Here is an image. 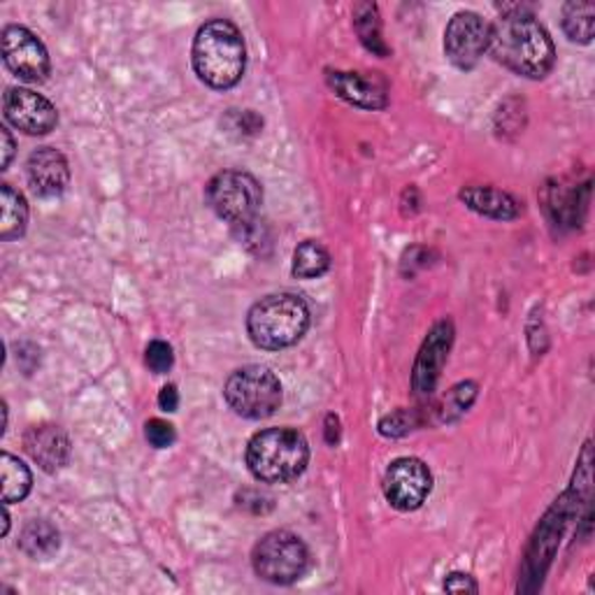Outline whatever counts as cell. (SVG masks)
I'll list each match as a JSON object with an SVG mask.
<instances>
[{
	"mask_svg": "<svg viewBox=\"0 0 595 595\" xmlns=\"http://www.w3.org/2000/svg\"><path fill=\"white\" fill-rule=\"evenodd\" d=\"M487 51L498 63L530 80H542L556 63V47L547 28L521 5L505 8L491 24Z\"/></svg>",
	"mask_w": 595,
	"mask_h": 595,
	"instance_id": "6da1fadb",
	"label": "cell"
},
{
	"mask_svg": "<svg viewBox=\"0 0 595 595\" xmlns=\"http://www.w3.org/2000/svg\"><path fill=\"white\" fill-rule=\"evenodd\" d=\"M194 70L212 89L235 86L247 66L245 37L229 19H212L202 24L194 40Z\"/></svg>",
	"mask_w": 595,
	"mask_h": 595,
	"instance_id": "7a4b0ae2",
	"label": "cell"
},
{
	"mask_svg": "<svg viewBox=\"0 0 595 595\" xmlns=\"http://www.w3.org/2000/svg\"><path fill=\"white\" fill-rule=\"evenodd\" d=\"M310 446L303 433L293 428H268L247 444V468L264 483H287L307 468Z\"/></svg>",
	"mask_w": 595,
	"mask_h": 595,
	"instance_id": "3957f363",
	"label": "cell"
},
{
	"mask_svg": "<svg viewBox=\"0 0 595 595\" xmlns=\"http://www.w3.org/2000/svg\"><path fill=\"white\" fill-rule=\"evenodd\" d=\"M310 328V307L301 295L275 293L258 301L247 314V332L258 349L293 347Z\"/></svg>",
	"mask_w": 595,
	"mask_h": 595,
	"instance_id": "277c9868",
	"label": "cell"
},
{
	"mask_svg": "<svg viewBox=\"0 0 595 595\" xmlns=\"http://www.w3.org/2000/svg\"><path fill=\"white\" fill-rule=\"evenodd\" d=\"M223 398L240 417L254 421L268 419L282 405V384L272 370L264 365H245L226 380Z\"/></svg>",
	"mask_w": 595,
	"mask_h": 595,
	"instance_id": "5b68a950",
	"label": "cell"
},
{
	"mask_svg": "<svg viewBox=\"0 0 595 595\" xmlns=\"http://www.w3.org/2000/svg\"><path fill=\"white\" fill-rule=\"evenodd\" d=\"M254 572L264 582L289 586L310 568V551L301 537L289 530H272L256 542L252 553Z\"/></svg>",
	"mask_w": 595,
	"mask_h": 595,
	"instance_id": "8992f818",
	"label": "cell"
},
{
	"mask_svg": "<svg viewBox=\"0 0 595 595\" xmlns=\"http://www.w3.org/2000/svg\"><path fill=\"white\" fill-rule=\"evenodd\" d=\"M205 200L219 219L233 226H245V223L256 221L260 202H264V189H260V182L245 171H223L210 179Z\"/></svg>",
	"mask_w": 595,
	"mask_h": 595,
	"instance_id": "52a82bcc",
	"label": "cell"
},
{
	"mask_svg": "<svg viewBox=\"0 0 595 595\" xmlns=\"http://www.w3.org/2000/svg\"><path fill=\"white\" fill-rule=\"evenodd\" d=\"M433 489V475L419 458H398L384 475V495L400 512L419 510Z\"/></svg>",
	"mask_w": 595,
	"mask_h": 595,
	"instance_id": "ba28073f",
	"label": "cell"
},
{
	"mask_svg": "<svg viewBox=\"0 0 595 595\" xmlns=\"http://www.w3.org/2000/svg\"><path fill=\"white\" fill-rule=\"evenodd\" d=\"M489 28L477 12H458L444 31V51L460 70H472L489 49Z\"/></svg>",
	"mask_w": 595,
	"mask_h": 595,
	"instance_id": "9c48e42d",
	"label": "cell"
},
{
	"mask_svg": "<svg viewBox=\"0 0 595 595\" xmlns=\"http://www.w3.org/2000/svg\"><path fill=\"white\" fill-rule=\"evenodd\" d=\"M3 61L19 80L45 82L49 74V54L45 45L24 26L12 24L3 28Z\"/></svg>",
	"mask_w": 595,
	"mask_h": 595,
	"instance_id": "30bf717a",
	"label": "cell"
},
{
	"mask_svg": "<svg viewBox=\"0 0 595 595\" xmlns=\"http://www.w3.org/2000/svg\"><path fill=\"white\" fill-rule=\"evenodd\" d=\"M3 112L5 119L26 136H47L59 124V112H56V107L45 96H40V93L24 86L8 89L3 98Z\"/></svg>",
	"mask_w": 595,
	"mask_h": 595,
	"instance_id": "8fae6325",
	"label": "cell"
},
{
	"mask_svg": "<svg viewBox=\"0 0 595 595\" xmlns=\"http://www.w3.org/2000/svg\"><path fill=\"white\" fill-rule=\"evenodd\" d=\"M454 342V326L452 322H440L428 332V338L419 351L415 370H412V388L417 398H428L435 390L442 365L450 357Z\"/></svg>",
	"mask_w": 595,
	"mask_h": 595,
	"instance_id": "7c38bea8",
	"label": "cell"
},
{
	"mask_svg": "<svg viewBox=\"0 0 595 595\" xmlns=\"http://www.w3.org/2000/svg\"><path fill=\"white\" fill-rule=\"evenodd\" d=\"M328 84L347 103L363 109H384L388 105V84L377 72H328Z\"/></svg>",
	"mask_w": 595,
	"mask_h": 595,
	"instance_id": "4fadbf2b",
	"label": "cell"
},
{
	"mask_svg": "<svg viewBox=\"0 0 595 595\" xmlns=\"http://www.w3.org/2000/svg\"><path fill=\"white\" fill-rule=\"evenodd\" d=\"M28 182L35 196L56 198L70 184V167L66 156L54 147H40L28 156Z\"/></svg>",
	"mask_w": 595,
	"mask_h": 595,
	"instance_id": "5bb4252c",
	"label": "cell"
},
{
	"mask_svg": "<svg viewBox=\"0 0 595 595\" xmlns=\"http://www.w3.org/2000/svg\"><path fill=\"white\" fill-rule=\"evenodd\" d=\"M24 450L49 475L66 468L70 460V440L63 428L54 423L31 425L24 435Z\"/></svg>",
	"mask_w": 595,
	"mask_h": 595,
	"instance_id": "9a60e30c",
	"label": "cell"
},
{
	"mask_svg": "<svg viewBox=\"0 0 595 595\" xmlns=\"http://www.w3.org/2000/svg\"><path fill=\"white\" fill-rule=\"evenodd\" d=\"M460 200L477 214L512 221L521 214V202L493 186H465L460 191Z\"/></svg>",
	"mask_w": 595,
	"mask_h": 595,
	"instance_id": "2e32d148",
	"label": "cell"
},
{
	"mask_svg": "<svg viewBox=\"0 0 595 595\" xmlns=\"http://www.w3.org/2000/svg\"><path fill=\"white\" fill-rule=\"evenodd\" d=\"M61 535L54 524L45 518H33L19 535V549L31 558H49L59 551Z\"/></svg>",
	"mask_w": 595,
	"mask_h": 595,
	"instance_id": "e0dca14e",
	"label": "cell"
},
{
	"mask_svg": "<svg viewBox=\"0 0 595 595\" xmlns=\"http://www.w3.org/2000/svg\"><path fill=\"white\" fill-rule=\"evenodd\" d=\"M28 223L26 198L14 191L10 184L0 186V237L14 240L24 235Z\"/></svg>",
	"mask_w": 595,
	"mask_h": 595,
	"instance_id": "ac0fdd59",
	"label": "cell"
},
{
	"mask_svg": "<svg viewBox=\"0 0 595 595\" xmlns=\"http://www.w3.org/2000/svg\"><path fill=\"white\" fill-rule=\"evenodd\" d=\"M0 479H3V505L24 500L31 493L33 477L26 465L16 456L3 452L0 456Z\"/></svg>",
	"mask_w": 595,
	"mask_h": 595,
	"instance_id": "d6986e66",
	"label": "cell"
},
{
	"mask_svg": "<svg viewBox=\"0 0 595 595\" xmlns=\"http://www.w3.org/2000/svg\"><path fill=\"white\" fill-rule=\"evenodd\" d=\"M330 268V254L328 249L316 240H305L293 252L291 272L298 279H316L326 275Z\"/></svg>",
	"mask_w": 595,
	"mask_h": 595,
	"instance_id": "ffe728a7",
	"label": "cell"
},
{
	"mask_svg": "<svg viewBox=\"0 0 595 595\" xmlns=\"http://www.w3.org/2000/svg\"><path fill=\"white\" fill-rule=\"evenodd\" d=\"M595 28V8L591 3H568L563 8V31L572 43L588 45Z\"/></svg>",
	"mask_w": 595,
	"mask_h": 595,
	"instance_id": "44dd1931",
	"label": "cell"
},
{
	"mask_svg": "<svg viewBox=\"0 0 595 595\" xmlns=\"http://www.w3.org/2000/svg\"><path fill=\"white\" fill-rule=\"evenodd\" d=\"M353 26H357V33L361 37V43L380 56L388 54V47L382 40V22L375 5H359L353 10Z\"/></svg>",
	"mask_w": 595,
	"mask_h": 595,
	"instance_id": "7402d4cb",
	"label": "cell"
},
{
	"mask_svg": "<svg viewBox=\"0 0 595 595\" xmlns=\"http://www.w3.org/2000/svg\"><path fill=\"white\" fill-rule=\"evenodd\" d=\"M477 396V386L472 382H465V384H458L450 390V396L444 398L442 407H440V419L442 421H452L456 419L458 415H463L465 409H468L472 405Z\"/></svg>",
	"mask_w": 595,
	"mask_h": 595,
	"instance_id": "603a6c76",
	"label": "cell"
},
{
	"mask_svg": "<svg viewBox=\"0 0 595 595\" xmlns=\"http://www.w3.org/2000/svg\"><path fill=\"white\" fill-rule=\"evenodd\" d=\"M415 425H419V417L415 412H409V409H398V412L388 415L380 421V433L386 438H402L412 431Z\"/></svg>",
	"mask_w": 595,
	"mask_h": 595,
	"instance_id": "cb8c5ba5",
	"label": "cell"
},
{
	"mask_svg": "<svg viewBox=\"0 0 595 595\" xmlns=\"http://www.w3.org/2000/svg\"><path fill=\"white\" fill-rule=\"evenodd\" d=\"M144 363L147 368L156 372V375H165L167 370L173 368L175 363V353H173V347L163 342V340H154L152 345L147 347V353H144Z\"/></svg>",
	"mask_w": 595,
	"mask_h": 595,
	"instance_id": "d4e9b609",
	"label": "cell"
},
{
	"mask_svg": "<svg viewBox=\"0 0 595 595\" xmlns=\"http://www.w3.org/2000/svg\"><path fill=\"white\" fill-rule=\"evenodd\" d=\"M144 438L154 450H167L175 442V425L163 419H149L144 425Z\"/></svg>",
	"mask_w": 595,
	"mask_h": 595,
	"instance_id": "484cf974",
	"label": "cell"
},
{
	"mask_svg": "<svg viewBox=\"0 0 595 595\" xmlns=\"http://www.w3.org/2000/svg\"><path fill=\"white\" fill-rule=\"evenodd\" d=\"M229 133H233V130H237V133L242 136H256L260 128H264V119H260L258 115H254L252 109H231L229 115Z\"/></svg>",
	"mask_w": 595,
	"mask_h": 595,
	"instance_id": "4316f807",
	"label": "cell"
},
{
	"mask_svg": "<svg viewBox=\"0 0 595 595\" xmlns=\"http://www.w3.org/2000/svg\"><path fill=\"white\" fill-rule=\"evenodd\" d=\"M444 588L452 591V593H477L479 591V586H477V582L472 580V576L463 574V572H452L450 576H446Z\"/></svg>",
	"mask_w": 595,
	"mask_h": 595,
	"instance_id": "83f0119b",
	"label": "cell"
},
{
	"mask_svg": "<svg viewBox=\"0 0 595 595\" xmlns=\"http://www.w3.org/2000/svg\"><path fill=\"white\" fill-rule=\"evenodd\" d=\"M159 407L163 409V412H175V409L179 407V394H177V386L175 384H167V386L161 388Z\"/></svg>",
	"mask_w": 595,
	"mask_h": 595,
	"instance_id": "f1b7e54d",
	"label": "cell"
},
{
	"mask_svg": "<svg viewBox=\"0 0 595 595\" xmlns=\"http://www.w3.org/2000/svg\"><path fill=\"white\" fill-rule=\"evenodd\" d=\"M0 138H3V171H8L10 163H12V156H14V140L5 126L0 128Z\"/></svg>",
	"mask_w": 595,
	"mask_h": 595,
	"instance_id": "f546056e",
	"label": "cell"
},
{
	"mask_svg": "<svg viewBox=\"0 0 595 595\" xmlns=\"http://www.w3.org/2000/svg\"><path fill=\"white\" fill-rule=\"evenodd\" d=\"M338 440H340V419L330 415L326 419V442L328 444H338Z\"/></svg>",
	"mask_w": 595,
	"mask_h": 595,
	"instance_id": "4dcf8cb0",
	"label": "cell"
}]
</instances>
